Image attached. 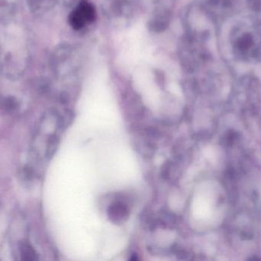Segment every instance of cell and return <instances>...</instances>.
<instances>
[{"instance_id": "1", "label": "cell", "mask_w": 261, "mask_h": 261, "mask_svg": "<svg viewBox=\"0 0 261 261\" xmlns=\"http://www.w3.org/2000/svg\"><path fill=\"white\" fill-rule=\"evenodd\" d=\"M250 30H239L233 36V49L243 59L256 57L260 51V42Z\"/></svg>"}, {"instance_id": "2", "label": "cell", "mask_w": 261, "mask_h": 261, "mask_svg": "<svg viewBox=\"0 0 261 261\" xmlns=\"http://www.w3.org/2000/svg\"><path fill=\"white\" fill-rule=\"evenodd\" d=\"M96 19V10L88 0H81L68 17L70 25L74 30H81Z\"/></svg>"}, {"instance_id": "3", "label": "cell", "mask_w": 261, "mask_h": 261, "mask_svg": "<svg viewBox=\"0 0 261 261\" xmlns=\"http://www.w3.org/2000/svg\"><path fill=\"white\" fill-rule=\"evenodd\" d=\"M110 221L114 224L120 225L127 221L129 217V207L126 196H118L117 200L110 204L108 208Z\"/></svg>"}, {"instance_id": "4", "label": "cell", "mask_w": 261, "mask_h": 261, "mask_svg": "<svg viewBox=\"0 0 261 261\" xmlns=\"http://www.w3.org/2000/svg\"><path fill=\"white\" fill-rule=\"evenodd\" d=\"M20 253L22 260L36 261L39 259L36 250L29 243L22 242L20 244Z\"/></svg>"}, {"instance_id": "5", "label": "cell", "mask_w": 261, "mask_h": 261, "mask_svg": "<svg viewBox=\"0 0 261 261\" xmlns=\"http://www.w3.org/2000/svg\"><path fill=\"white\" fill-rule=\"evenodd\" d=\"M59 142H60L59 137L56 134H53L48 137L46 144V156L48 159L54 156L55 153L59 148Z\"/></svg>"}, {"instance_id": "6", "label": "cell", "mask_w": 261, "mask_h": 261, "mask_svg": "<svg viewBox=\"0 0 261 261\" xmlns=\"http://www.w3.org/2000/svg\"><path fill=\"white\" fill-rule=\"evenodd\" d=\"M3 108L7 113H14L19 108V101L14 97H7L3 100Z\"/></svg>"}, {"instance_id": "7", "label": "cell", "mask_w": 261, "mask_h": 261, "mask_svg": "<svg viewBox=\"0 0 261 261\" xmlns=\"http://www.w3.org/2000/svg\"><path fill=\"white\" fill-rule=\"evenodd\" d=\"M55 0H30V7L36 10L48 8L53 5Z\"/></svg>"}, {"instance_id": "8", "label": "cell", "mask_w": 261, "mask_h": 261, "mask_svg": "<svg viewBox=\"0 0 261 261\" xmlns=\"http://www.w3.org/2000/svg\"><path fill=\"white\" fill-rule=\"evenodd\" d=\"M20 176L22 177V179L25 180V181H30V180L33 179V176H34V172H33L32 168L25 166L20 171Z\"/></svg>"}, {"instance_id": "9", "label": "cell", "mask_w": 261, "mask_h": 261, "mask_svg": "<svg viewBox=\"0 0 261 261\" xmlns=\"http://www.w3.org/2000/svg\"><path fill=\"white\" fill-rule=\"evenodd\" d=\"M129 259H130V260H138L139 258L137 254L134 253V254L132 255V257L129 258Z\"/></svg>"}]
</instances>
